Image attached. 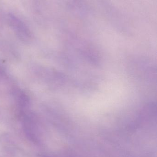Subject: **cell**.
Listing matches in <instances>:
<instances>
[{
  "label": "cell",
  "instance_id": "1",
  "mask_svg": "<svg viewBox=\"0 0 157 157\" xmlns=\"http://www.w3.org/2000/svg\"><path fill=\"white\" fill-rule=\"evenodd\" d=\"M8 24L15 30L20 34H28V29L24 23L20 19L13 14H8L6 17Z\"/></svg>",
  "mask_w": 157,
  "mask_h": 157
}]
</instances>
